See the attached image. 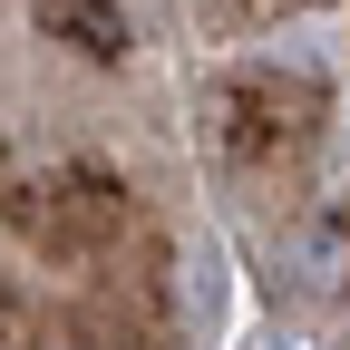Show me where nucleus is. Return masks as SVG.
Instances as JSON below:
<instances>
[{"mask_svg":"<svg viewBox=\"0 0 350 350\" xmlns=\"http://www.w3.org/2000/svg\"><path fill=\"white\" fill-rule=\"evenodd\" d=\"M292 282H301V292H350V224H301Z\"/></svg>","mask_w":350,"mask_h":350,"instance_id":"f257e3e1","label":"nucleus"},{"mask_svg":"<svg viewBox=\"0 0 350 350\" xmlns=\"http://www.w3.org/2000/svg\"><path fill=\"white\" fill-rule=\"evenodd\" d=\"M185 312L195 321L224 312V253H214V243H185Z\"/></svg>","mask_w":350,"mask_h":350,"instance_id":"f03ea898","label":"nucleus"}]
</instances>
